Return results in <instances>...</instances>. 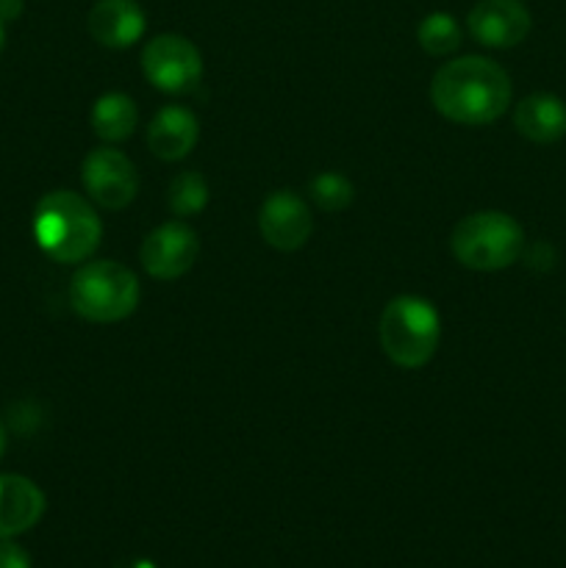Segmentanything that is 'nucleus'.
I'll return each mask as SVG.
<instances>
[{
	"instance_id": "obj_1",
	"label": "nucleus",
	"mask_w": 566,
	"mask_h": 568,
	"mask_svg": "<svg viewBox=\"0 0 566 568\" xmlns=\"http://www.w3.org/2000/svg\"><path fill=\"white\" fill-rule=\"evenodd\" d=\"M431 100L458 125H492L511 105V78L497 61L461 55L433 75Z\"/></svg>"
},
{
	"instance_id": "obj_2",
	"label": "nucleus",
	"mask_w": 566,
	"mask_h": 568,
	"mask_svg": "<svg viewBox=\"0 0 566 568\" xmlns=\"http://www.w3.org/2000/svg\"><path fill=\"white\" fill-rule=\"evenodd\" d=\"M103 225L87 197L75 192L44 194L33 211V239L59 264H78L98 250Z\"/></svg>"
},
{
	"instance_id": "obj_3",
	"label": "nucleus",
	"mask_w": 566,
	"mask_h": 568,
	"mask_svg": "<svg viewBox=\"0 0 566 568\" xmlns=\"http://www.w3.org/2000/svg\"><path fill=\"white\" fill-rule=\"evenodd\" d=\"M442 338V320L425 297L403 294L383 308L381 344L392 364L420 369L436 355Z\"/></svg>"
},
{
	"instance_id": "obj_4",
	"label": "nucleus",
	"mask_w": 566,
	"mask_h": 568,
	"mask_svg": "<svg viewBox=\"0 0 566 568\" xmlns=\"http://www.w3.org/2000/svg\"><path fill=\"white\" fill-rule=\"evenodd\" d=\"M453 255L475 272H497L516 264L525 250V231L503 211H475L453 231Z\"/></svg>"
},
{
	"instance_id": "obj_5",
	"label": "nucleus",
	"mask_w": 566,
	"mask_h": 568,
	"mask_svg": "<svg viewBox=\"0 0 566 568\" xmlns=\"http://www.w3.org/2000/svg\"><path fill=\"white\" fill-rule=\"evenodd\" d=\"M70 305L94 325L122 322L139 305L137 275L117 261H89L72 275Z\"/></svg>"
},
{
	"instance_id": "obj_6",
	"label": "nucleus",
	"mask_w": 566,
	"mask_h": 568,
	"mask_svg": "<svg viewBox=\"0 0 566 568\" xmlns=\"http://www.w3.org/2000/svg\"><path fill=\"white\" fill-rule=\"evenodd\" d=\"M142 72L161 92L181 94L198 87L203 75V55L181 33H159L144 44Z\"/></svg>"
},
{
	"instance_id": "obj_7",
	"label": "nucleus",
	"mask_w": 566,
	"mask_h": 568,
	"mask_svg": "<svg viewBox=\"0 0 566 568\" xmlns=\"http://www.w3.org/2000/svg\"><path fill=\"white\" fill-rule=\"evenodd\" d=\"M81 181L89 197L109 211L125 209L139 192L137 166L114 148H94L81 164Z\"/></svg>"
},
{
	"instance_id": "obj_8",
	"label": "nucleus",
	"mask_w": 566,
	"mask_h": 568,
	"mask_svg": "<svg viewBox=\"0 0 566 568\" xmlns=\"http://www.w3.org/2000/svg\"><path fill=\"white\" fill-rule=\"evenodd\" d=\"M200 242L183 222H164L150 231L142 242V266L155 281H175L194 266Z\"/></svg>"
},
{
	"instance_id": "obj_9",
	"label": "nucleus",
	"mask_w": 566,
	"mask_h": 568,
	"mask_svg": "<svg viewBox=\"0 0 566 568\" xmlns=\"http://www.w3.org/2000/svg\"><path fill=\"white\" fill-rule=\"evenodd\" d=\"M466 26L475 42L486 48H516L530 33V11L522 0H481L472 6Z\"/></svg>"
},
{
	"instance_id": "obj_10",
	"label": "nucleus",
	"mask_w": 566,
	"mask_h": 568,
	"mask_svg": "<svg viewBox=\"0 0 566 568\" xmlns=\"http://www.w3.org/2000/svg\"><path fill=\"white\" fill-rule=\"evenodd\" d=\"M259 231L270 247L294 253L311 236V211L300 194L272 192L259 209Z\"/></svg>"
},
{
	"instance_id": "obj_11",
	"label": "nucleus",
	"mask_w": 566,
	"mask_h": 568,
	"mask_svg": "<svg viewBox=\"0 0 566 568\" xmlns=\"http://www.w3.org/2000/svg\"><path fill=\"white\" fill-rule=\"evenodd\" d=\"M144 11L137 0H98L87 17L92 39L103 48L122 50L139 42L144 33Z\"/></svg>"
},
{
	"instance_id": "obj_12",
	"label": "nucleus",
	"mask_w": 566,
	"mask_h": 568,
	"mask_svg": "<svg viewBox=\"0 0 566 568\" xmlns=\"http://www.w3.org/2000/svg\"><path fill=\"white\" fill-rule=\"evenodd\" d=\"M44 514V494L22 475H0V538L31 530Z\"/></svg>"
},
{
	"instance_id": "obj_13",
	"label": "nucleus",
	"mask_w": 566,
	"mask_h": 568,
	"mask_svg": "<svg viewBox=\"0 0 566 568\" xmlns=\"http://www.w3.org/2000/svg\"><path fill=\"white\" fill-rule=\"evenodd\" d=\"M200 136V122L183 105H164L148 128V144L161 161H181L192 153Z\"/></svg>"
},
{
	"instance_id": "obj_14",
	"label": "nucleus",
	"mask_w": 566,
	"mask_h": 568,
	"mask_svg": "<svg viewBox=\"0 0 566 568\" xmlns=\"http://www.w3.org/2000/svg\"><path fill=\"white\" fill-rule=\"evenodd\" d=\"M516 131L536 144H553L566 136V103L555 94L538 92L522 100L514 111Z\"/></svg>"
},
{
	"instance_id": "obj_15",
	"label": "nucleus",
	"mask_w": 566,
	"mask_h": 568,
	"mask_svg": "<svg viewBox=\"0 0 566 568\" xmlns=\"http://www.w3.org/2000/svg\"><path fill=\"white\" fill-rule=\"evenodd\" d=\"M92 131L98 133L103 142H122V139L131 136L137 131L139 111L128 94L122 92H109L100 94L92 105Z\"/></svg>"
},
{
	"instance_id": "obj_16",
	"label": "nucleus",
	"mask_w": 566,
	"mask_h": 568,
	"mask_svg": "<svg viewBox=\"0 0 566 568\" xmlns=\"http://www.w3.org/2000/svg\"><path fill=\"white\" fill-rule=\"evenodd\" d=\"M416 39H420L422 50L431 55H449L458 50L461 44V28L453 14L447 11H433L416 28Z\"/></svg>"
},
{
	"instance_id": "obj_17",
	"label": "nucleus",
	"mask_w": 566,
	"mask_h": 568,
	"mask_svg": "<svg viewBox=\"0 0 566 568\" xmlns=\"http://www.w3.org/2000/svg\"><path fill=\"white\" fill-rule=\"evenodd\" d=\"M205 203H209V183L200 172H181L170 183V209L178 216L200 214Z\"/></svg>"
},
{
	"instance_id": "obj_18",
	"label": "nucleus",
	"mask_w": 566,
	"mask_h": 568,
	"mask_svg": "<svg viewBox=\"0 0 566 568\" xmlns=\"http://www.w3.org/2000/svg\"><path fill=\"white\" fill-rule=\"evenodd\" d=\"M311 200L320 205L322 211H344L355 197V186L350 183V178H344L342 172H320V175L311 181L309 186Z\"/></svg>"
},
{
	"instance_id": "obj_19",
	"label": "nucleus",
	"mask_w": 566,
	"mask_h": 568,
	"mask_svg": "<svg viewBox=\"0 0 566 568\" xmlns=\"http://www.w3.org/2000/svg\"><path fill=\"white\" fill-rule=\"evenodd\" d=\"M0 568H31V555L11 538H0Z\"/></svg>"
},
{
	"instance_id": "obj_20",
	"label": "nucleus",
	"mask_w": 566,
	"mask_h": 568,
	"mask_svg": "<svg viewBox=\"0 0 566 568\" xmlns=\"http://www.w3.org/2000/svg\"><path fill=\"white\" fill-rule=\"evenodd\" d=\"M22 14V0H0V20H17Z\"/></svg>"
},
{
	"instance_id": "obj_21",
	"label": "nucleus",
	"mask_w": 566,
	"mask_h": 568,
	"mask_svg": "<svg viewBox=\"0 0 566 568\" xmlns=\"http://www.w3.org/2000/svg\"><path fill=\"white\" fill-rule=\"evenodd\" d=\"M3 453H6V430L3 425H0V458H3Z\"/></svg>"
},
{
	"instance_id": "obj_22",
	"label": "nucleus",
	"mask_w": 566,
	"mask_h": 568,
	"mask_svg": "<svg viewBox=\"0 0 566 568\" xmlns=\"http://www.w3.org/2000/svg\"><path fill=\"white\" fill-rule=\"evenodd\" d=\"M6 48V28H3V20H0V53H3Z\"/></svg>"
}]
</instances>
